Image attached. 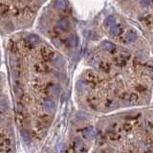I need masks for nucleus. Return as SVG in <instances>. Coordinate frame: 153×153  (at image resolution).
Segmentation results:
<instances>
[{
	"label": "nucleus",
	"instance_id": "nucleus-1",
	"mask_svg": "<svg viewBox=\"0 0 153 153\" xmlns=\"http://www.w3.org/2000/svg\"><path fill=\"white\" fill-rule=\"evenodd\" d=\"M51 116L48 114H43L38 117V119L36 123V126L33 130V136L36 137L37 139L40 140L43 136H44V133L47 130V128L51 124Z\"/></svg>",
	"mask_w": 153,
	"mask_h": 153
},
{
	"label": "nucleus",
	"instance_id": "nucleus-2",
	"mask_svg": "<svg viewBox=\"0 0 153 153\" xmlns=\"http://www.w3.org/2000/svg\"><path fill=\"white\" fill-rule=\"evenodd\" d=\"M0 147L2 153H11L13 151V143L8 136L5 135V131H1V139H0Z\"/></svg>",
	"mask_w": 153,
	"mask_h": 153
},
{
	"label": "nucleus",
	"instance_id": "nucleus-3",
	"mask_svg": "<svg viewBox=\"0 0 153 153\" xmlns=\"http://www.w3.org/2000/svg\"><path fill=\"white\" fill-rule=\"evenodd\" d=\"M15 121L19 126H24L27 123V115L24 110V107L18 105V108L15 112Z\"/></svg>",
	"mask_w": 153,
	"mask_h": 153
},
{
	"label": "nucleus",
	"instance_id": "nucleus-4",
	"mask_svg": "<svg viewBox=\"0 0 153 153\" xmlns=\"http://www.w3.org/2000/svg\"><path fill=\"white\" fill-rule=\"evenodd\" d=\"M83 78L85 82L87 84H89L91 87H96L98 82H99V80H98V76L96 75L95 73L90 71V70H88V71H86L84 73L83 75Z\"/></svg>",
	"mask_w": 153,
	"mask_h": 153
},
{
	"label": "nucleus",
	"instance_id": "nucleus-5",
	"mask_svg": "<svg viewBox=\"0 0 153 153\" xmlns=\"http://www.w3.org/2000/svg\"><path fill=\"white\" fill-rule=\"evenodd\" d=\"M120 98L125 103L134 104L139 101V96L135 93H123Z\"/></svg>",
	"mask_w": 153,
	"mask_h": 153
},
{
	"label": "nucleus",
	"instance_id": "nucleus-6",
	"mask_svg": "<svg viewBox=\"0 0 153 153\" xmlns=\"http://www.w3.org/2000/svg\"><path fill=\"white\" fill-rule=\"evenodd\" d=\"M87 148H86L83 141L81 139H75L72 144V151L74 153H85Z\"/></svg>",
	"mask_w": 153,
	"mask_h": 153
},
{
	"label": "nucleus",
	"instance_id": "nucleus-7",
	"mask_svg": "<svg viewBox=\"0 0 153 153\" xmlns=\"http://www.w3.org/2000/svg\"><path fill=\"white\" fill-rule=\"evenodd\" d=\"M128 57H129V55L126 54V53H121L120 55H118L114 57V63L117 65V66H120V67H123V66H125L126 65V62L128 60Z\"/></svg>",
	"mask_w": 153,
	"mask_h": 153
},
{
	"label": "nucleus",
	"instance_id": "nucleus-8",
	"mask_svg": "<svg viewBox=\"0 0 153 153\" xmlns=\"http://www.w3.org/2000/svg\"><path fill=\"white\" fill-rule=\"evenodd\" d=\"M40 55L41 57H43V60H46V61H50V60H53L54 57H55V52L52 50L48 48V47H42L40 49Z\"/></svg>",
	"mask_w": 153,
	"mask_h": 153
},
{
	"label": "nucleus",
	"instance_id": "nucleus-9",
	"mask_svg": "<svg viewBox=\"0 0 153 153\" xmlns=\"http://www.w3.org/2000/svg\"><path fill=\"white\" fill-rule=\"evenodd\" d=\"M70 27H71L70 22L68 19H66V18L60 19L57 24V28L60 32H68L70 30Z\"/></svg>",
	"mask_w": 153,
	"mask_h": 153
},
{
	"label": "nucleus",
	"instance_id": "nucleus-10",
	"mask_svg": "<svg viewBox=\"0 0 153 153\" xmlns=\"http://www.w3.org/2000/svg\"><path fill=\"white\" fill-rule=\"evenodd\" d=\"M87 103L89 104V106L91 107L94 110H97L98 108L100 106V100L99 98L94 96V95H91V96H88L87 98Z\"/></svg>",
	"mask_w": 153,
	"mask_h": 153
},
{
	"label": "nucleus",
	"instance_id": "nucleus-11",
	"mask_svg": "<svg viewBox=\"0 0 153 153\" xmlns=\"http://www.w3.org/2000/svg\"><path fill=\"white\" fill-rule=\"evenodd\" d=\"M42 106L44 108V110H46L47 112H53L55 110V103L53 101L52 99H45L42 103Z\"/></svg>",
	"mask_w": 153,
	"mask_h": 153
},
{
	"label": "nucleus",
	"instance_id": "nucleus-12",
	"mask_svg": "<svg viewBox=\"0 0 153 153\" xmlns=\"http://www.w3.org/2000/svg\"><path fill=\"white\" fill-rule=\"evenodd\" d=\"M45 92L48 94L50 97H56L57 96V94L60 93V89L57 85L55 84H49L45 89Z\"/></svg>",
	"mask_w": 153,
	"mask_h": 153
},
{
	"label": "nucleus",
	"instance_id": "nucleus-13",
	"mask_svg": "<svg viewBox=\"0 0 153 153\" xmlns=\"http://www.w3.org/2000/svg\"><path fill=\"white\" fill-rule=\"evenodd\" d=\"M123 32H124V28L120 24L113 25L110 29V34L112 37H119L123 34Z\"/></svg>",
	"mask_w": 153,
	"mask_h": 153
},
{
	"label": "nucleus",
	"instance_id": "nucleus-14",
	"mask_svg": "<svg viewBox=\"0 0 153 153\" xmlns=\"http://www.w3.org/2000/svg\"><path fill=\"white\" fill-rule=\"evenodd\" d=\"M34 71L39 74H43L49 71V67L47 66V64L43 63V62H37V63L34 64Z\"/></svg>",
	"mask_w": 153,
	"mask_h": 153
},
{
	"label": "nucleus",
	"instance_id": "nucleus-15",
	"mask_svg": "<svg viewBox=\"0 0 153 153\" xmlns=\"http://www.w3.org/2000/svg\"><path fill=\"white\" fill-rule=\"evenodd\" d=\"M14 91L19 98L23 97L24 90H23V85H22V83L20 81H18V80L14 81Z\"/></svg>",
	"mask_w": 153,
	"mask_h": 153
},
{
	"label": "nucleus",
	"instance_id": "nucleus-16",
	"mask_svg": "<svg viewBox=\"0 0 153 153\" xmlns=\"http://www.w3.org/2000/svg\"><path fill=\"white\" fill-rule=\"evenodd\" d=\"M101 47H103V50L107 51L109 53H114L116 51V46L113 44L112 42L107 41V40H104L101 42Z\"/></svg>",
	"mask_w": 153,
	"mask_h": 153
},
{
	"label": "nucleus",
	"instance_id": "nucleus-17",
	"mask_svg": "<svg viewBox=\"0 0 153 153\" xmlns=\"http://www.w3.org/2000/svg\"><path fill=\"white\" fill-rule=\"evenodd\" d=\"M82 135L85 139L87 140H91L93 139L94 137H95L96 133H95V130H94V128L92 126H89L87 128L83 129V131H82Z\"/></svg>",
	"mask_w": 153,
	"mask_h": 153
},
{
	"label": "nucleus",
	"instance_id": "nucleus-18",
	"mask_svg": "<svg viewBox=\"0 0 153 153\" xmlns=\"http://www.w3.org/2000/svg\"><path fill=\"white\" fill-rule=\"evenodd\" d=\"M136 39H137V34L135 33V31L129 30L128 32L125 33V34H124V40H125V42L130 43V42L135 41Z\"/></svg>",
	"mask_w": 153,
	"mask_h": 153
},
{
	"label": "nucleus",
	"instance_id": "nucleus-19",
	"mask_svg": "<svg viewBox=\"0 0 153 153\" xmlns=\"http://www.w3.org/2000/svg\"><path fill=\"white\" fill-rule=\"evenodd\" d=\"M99 68L101 69V71H103V73H109L111 71V65L106 61H101L99 63Z\"/></svg>",
	"mask_w": 153,
	"mask_h": 153
},
{
	"label": "nucleus",
	"instance_id": "nucleus-20",
	"mask_svg": "<svg viewBox=\"0 0 153 153\" xmlns=\"http://www.w3.org/2000/svg\"><path fill=\"white\" fill-rule=\"evenodd\" d=\"M78 45V38L76 36H71L66 41V46L68 48H74Z\"/></svg>",
	"mask_w": 153,
	"mask_h": 153
},
{
	"label": "nucleus",
	"instance_id": "nucleus-21",
	"mask_svg": "<svg viewBox=\"0 0 153 153\" xmlns=\"http://www.w3.org/2000/svg\"><path fill=\"white\" fill-rule=\"evenodd\" d=\"M27 41H28L30 44H32L33 46H34L36 44H37V43H39V37L37 36H36V34H31V36H29L28 37H27L26 39Z\"/></svg>",
	"mask_w": 153,
	"mask_h": 153
},
{
	"label": "nucleus",
	"instance_id": "nucleus-22",
	"mask_svg": "<svg viewBox=\"0 0 153 153\" xmlns=\"http://www.w3.org/2000/svg\"><path fill=\"white\" fill-rule=\"evenodd\" d=\"M103 24L105 27H109V26H113L115 24V17L113 15H109L106 18L104 19Z\"/></svg>",
	"mask_w": 153,
	"mask_h": 153
},
{
	"label": "nucleus",
	"instance_id": "nucleus-23",
	"mask_svg": "<svg viewBox=\"0 0 153 153\" xmlns=\"http://www.w3.org/2000/svg\"><path fill=\"white\" fill-rule=\"evenodd\" d=\"M108 138L110 139L111 141H119L121 139V135L118 134L117 132L115 131H110V132H108Z\"/></svg>",
	"mask_w": 153,
	"mask_h": 153
},
{
	"label": "nucleus",
	"instance_id": "nucleus-24",
	"mask_svg": "<svg viewBox=\"0 0 153 153\" xmlns=\"http://www.w3.org/2000/svg\"><path fill=\"white\" fill-rule=\"evenodd\" d=\"M121 127H123V130H124L125 132H128V131H131L132 130V124L130 123H124L123 125H121Z\"/></svg>",
	"mask_w": 153,
	"mask_h": 153
},
{
	"label": "nucleus",
	"instance_id": "nucleus-25",
	"mask_svg": "<svg viewBox=\"0 0 153 153\" xmlns=\"http://www.w3.org/2000/svg\"><path fill=\"white\" fill-rule=\"evenodd\" d=\"M9 47H10V50L13 53H17V51H18V48H17V43H14L11 41L10 44H9Z\"/></svg>",
	"mask_w": 153,
	"mask_h": 153
},
{
	"label": "nucleus",
	"instance_id": "nucleus-26",
	"mask_svg": "<svg viewBox=\"0 0 153 153\" xmlns=\"http://www.w3.org/2000/svg\"><path fill=\"white\" fill-rule=\"evenodd\" d=\"M8 11H9V7H8L7 5H5V4H2L1 5V14H2V17H4L6 13L8 14Z\"/></svg>",
	"mask_w": 153,
	"mask_h": 153
},
{
	"label": "nucleus",
	"instance_id": "nucleus-27",
	"mask_svg": "<svg viewBox=\"0 0 153 153\" xmlns=\"http://www.w3.org/2000/svg\"><path fill=\"white\" fill-rule=\"evenodd\" d=\"M6 109H8V105L6 104L5 101L2 100V101H1V112H2V114H4V113H5Z\"/></svg>",
	"mask_w": 153,
	"mask_h": 153
},
{
	"label": "nucleus",
	"instance_id": "nucleus-28",
	"mask_svg": "<svg viewBox=\"0 0 153 153\" xmlns=\"http://www.w3.org/2000/svg\"><path fill=\"white\" fill-rule=\"evenodd\" d=\"M150 2H151L150 0H141L140 4H141V6H142V7L146 8V7H147L148 5H149Z\"/></svg>",
	"mask_w": 153,
	"mask_h": 153
},
{
	"label": "nucleus",
	"instance_id": "nucleus-29",
	"mask_svg": "<svg viewBox=\"0 0 153 153\" xmlns=\"http://www.w3.org/2000/svg\"><path fill=\"white\" fill-rule=\"evenodd\" d=\"M136 89H137V91H139V92H146L147 91V88L144 87V85H137L136 86Z\"/></svg>",
	"mask_w": 153,
	"mask_h": 153
},
{
	"label": "nucleus",
	"instance_id": "nucleus-30",
	"mask_svg": "<svg viewBox=\"0 0 153 153\" xmlns=\"http://www.w3.org/2000/svg\"><path fill=\"white\" fill-rule=\"evenodd\" d=\"M57 6L58 8H60V9H63V8L66 7L65 3H64L63 1H62V0H60L58 2H57Z\"/></svg>",
	"mask_w": 153,
	"mask_h": 153
},
{
	"label": "nucleus",
	"instance_id": "nucleus-31",
	"mask_svg": "<svg viewBox=\"0 0 153 153\" xmlns=\"http://www.w3.org/2000/svg\"><path fill=\"white\" fill-rule=\"evenodd\" d=\"M147 126L149 128H153V119L147 120Z\"/></svg>",
	"mask_w": 153,
	"mask_h": 153
},
{
	"label": "nucleus",
	"instance_id": "nucleus-32",
	"mask_svg": "<svg viewBox=\"0 0 153 153\" xmlns=\"http://www.w3.org/2000/svg\"><path fill=\"white\" fill-rule=\"evenodd\" d=\"M144 153H153V150H147V151H146Z\"/></svg>",
	"mask_w": 153,
	"mask_h": 153
}]
</instances>
